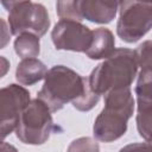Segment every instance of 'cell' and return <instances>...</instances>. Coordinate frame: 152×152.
Returning a JSON list of instances; mask_svg holds the SVG:
<instances>
[{
    "label": "cell",
    "mask_w": 152,
    "mask_h": 152,
    "mask_svg": "<svg viewBox=\"0 0 152 152\" xmlns=\"http://www.w3.org/2000/svg\"><path fill=\"white\" fill-rule=\"evenodd\" d=\"M134 112V99L129 88L114 89L104 94V107L96 116L93 134L96 140L112 142L127 131V122Z\"/></svg>",
    "instance_id": "6da1fadb"
},
{
    "label": "cell",
    "mask_w": 152,
    "mask_h": 152,
    "mask_svg": "<svg viewBox=\"0 0 152 152\" xmlns=\"http://www.w3.org/2000/svg\"><path fill=\"white\" fill-rule=\"evenodd\" d=\"M138 66L135 51L126 48L115 49L91 71L88 77L89 86L100 96L114 89L129 88L137 76Z\"/></svg>",
    "instance_id": "7a4b0ae2"
},
{
    "label": "cell",
    "mask_w": 152,
    "mask_h": 152,
    "mask_svg": "<svg viewBox=\"0 0 152 152\" xmlns=\"http://www.w3.org/2000/svg\"><path fill=\"white\" fill-rule=\"evenodd\" d=\"M89 86L88 77H83L75 70L55 65L48 70L44 84L37 93V97L44 101L52 113L62 109L68 102L80 99Z\"/></svg>",
    "instance_id": "3957f363"
},
{
    "label": "cell",
    "mask_w": 152,
    "mask_h": 152,
    "mask_svg": "<svg viewBox=\"0 0 152 152\" xmlns=\"http://www.w3.org/2000/svg\"><path fill=\"white\" fill-rule=\"evenodd\" d=\"M51 110L40 99L31 100L25 107L15 128L17 138L27 145H42L53 129Z\"/></svg>",
    "instance_id": "277c9868"
},
{
    "label": "cell",
    "mask_w": 152,
    "mask_h": 152,
    "mask_svg": "<svg viewBox=\"0 0 152 152\" xmlns=\"http://www.w3.org/2000/svg\"><path fill=\"white\" fill-rule=\"evenodd\" d=\"M124 0H57L56 11L61 19L88 20L94 24H109Z\"/></svg>",
    "instance_id": "5b68a950"
},
{
    "label": "cell",
    "mask_w": 152,
    "mask_h": 152,
    "mask_svg": "<svg viewBox=\"0 0 152 152\" xmlns=\"http://www.w3.org/2000/svg\"><path fill=\"white\" fill-rule=\"evenodd\" d=\"M119 10L116 33L124 42L135 43L152 28V4L124 0Z\"/></svg>",
    "instance_id": "8992f818"
},
{
    "label": "cell",
    "mask_w": 152,
    "mask_h": 152,
    "mask_svg": "<svg viewBox=\"0 0 152 152\" xmlns=\"http://www.w3.org/2000/svg\"><path fill=\"white\" fill-rule=\"evenodd\" d=\"M8 26L11 33L18 36L23 32H32L44 36L50 27V18L44 5L32 0H23L8 13Z\"/></svg>",
    "instance_id": "52a82bcc"
},
{
    "label": "cell",
    "mask_w": 152,
    "mask_h": 152,
    "mask_svg": "<svg viewBox=\"0 0 152 152\" xmlns=\"http://www.w3.org/2000/svg\"><path fill=\"white\" fill-rule=\"evenodd\" d=\"M30 91L23 86L12 83L0 90V124L1 138L5 139L10 133L15 131L23 110L30 103Z\"/></svg>",
    "instance_id": "ba28073f"
},
{
    "label": "cell",
    "mask_w": 152,
    "mask_h": 152,
    "mask_svg": "<svg viewBox=\"0 0 152 152\" xmlns=\"http://www.w3.org/2000/svg\"><path fill=\"white\" fill-rule=\"evenodd\" d=\"M51 39L57 50L84 52L93 40V31L75 19H59L51 31Z\"/></svg>",
    "instance_id": "9c48e42d"
},
{
    "label": "cell",
    "mask_w": 152,
    "mask_h": 152,
    "mask_svg": "<svg viewBox=\"0 0 152 152\" xmlns=\"http://www.w3.org/2000/svg\"><path fill=\"white\" fill-rule=\"evenodd\" d=\"M115 51L114 34L109 28L99 27L93 31V40L86 55L90 59H104Z\"/></svg>",
    "instance_id": "30bf717a"
},
{
    "label": "cell",
    "mask_w": 152,
    "mask_h": 152,
    "mask_svg": "<svg viewBox=\"0 0 152 152\" xmlns=\"http://www.w3.org/2000/svg\"><path fill=\"white\" fill-rule=\"evenodd\" d=\"M46 65L36 57L23 58L15 70V78L23 86H33L45 78Z\"/></svg>",
    "instance_id": "8fae6325"
},
{
    "label": "cell",
    "mask_w": 152,
    "mask_h": 152,
    "mask_svg": "<svg viewBox=\"0 0 152 152\" xmlns=\"http://www.w3.org/2000/svg\"><path fill=\"white\" fill-rule=\"evenodd\" d=\"M14 51L21 58L37 57L40 52L39 36L32 32H23L14 40Z\"/></svg>",
    "instance_id": "7c38bea8"
},
{
    "label": "cell",
    "mask_w": 152,
    "mask_h": 152,
    "mask_svg": "<svg viewBox=\"0 0 152 152\" xmlns=\"http://www.w3.org/2000/svg\"><path fill=\"white\" fill-rule=\"evenodd\" d=\"M138 104H152V68H141L135 86Z\"/></svg>",
    "instance_id": "4fadbf2b"
},
{
    "label": "cell",
    "mask_w": 152,
    "mask_h": 152,
    "mask_svg": "<svg viewBox=\"0 0 152 152\" xmlns=\"http://www.w3.org/2000/svg\"><path fill=\"white\" fill-rule=\"evenodd\" d=\"M137 129L146 141L152 140V104H138Z\"/></svg>",
    "instance_id": "5bb4252c"
},
{
    "label": "cell",
    "mask_w": 152,
    "mask_h": 152,
    "mask_svg": "<svg viewBox=\"0 0 152 152\" xmlns=\"http://www.w3.org/2000/svg\"><path fill=\"white\" fill-rule=\"evenodd\" d=\"M100 100V95L96 94L94 90H91L90 86H88L87 90L84 91V94L77 99L76 101L72 102V106L77 109V110H81V112H88L90 109H93L97 102Z\"/></svg>",
    "instance_id": "9a60e30c"
},
{
    "label": "cell",
    "mask_w": 152,
    "mask_h": 152,
    "mask_svg": "<svg viewBox=\"0 0 152 152\" xmlns=\"http://www.w3.org/2000/svg\"><path fill=\"white\" fill-rule=\"evenodd\" d=\"M134 51L139 66L152 68V40H145Z\"/></svg>",
    "instance_id": "2e32d148"
},
{
    "label": "cell",
    "mask_w": 152,
    "mask_h": 152,
    "mask_svg": "<svg viewBox=\"0 0 152 152\" xmlns=\"http://www.w3.org/2000/svg\"><path fill=\"white\" fill-rule=\"evenodd\" d=\"M131 148H146V150H152V140L146 141L144 144H135V145H129L124 147L122 150H131Z\"/></svg>",
    "instance_id": "e0dca14e"
},
{
    "label": "cell",
    "mask_w": 152,
    "mask_h": 152,
    "mask_svg": "<svg viewBox=\"0 0 152 152\" xmlns=\"http://www.w3.org/2000/svg\"><path fill=\"white\" fill-rule=\"evenodd\" d=\"M20 1H23V0H1V5L10 12L17 4H19Z\"/></svg>",
    "instance_id": "ac0fdd59"
},
{
    "label": "cell",
    "mask_w": 152,
    "mask_h": 152,
    "mask_svg": "<svg viewBox=\"0 0 152 152\" xmlns=\"http://www.w3.org/2000/svg\"><path fill=\"white\" fill-rule=\"evenodd\" d=\"M1 23H2V34H4V36H2V38H4V39H2V43H1V49H2V48H5V45H6V43H7V40H8V38H10V37H8V36H6L7 27H6V23H5V20L2 19V20H1Z\"/></svg>",
    "instance_id": "d6986e66"
},
{
    "label": "cell",
    "mask_w": 152,
    "mask_h": 152,
    "mask_svg": "<svg viewBox=\"0 0 152 152\" xmlns=\"http://www.w3.org/2000/svg\"><path fill=\"white\" fill-rule=\"evenodd\" d=\"M1 61H2V63H4V70H2V76L6 74V70H7V65H10L8 64V62L6 61V58H4V57H1Z\"/></svg>",
    "instance_id": "ffe728a7"
},
{
    "label": "cell",
    "mask_w": 152,
    "mask_h": 152,
    "mask_svg": "<svg viewBox=\"0 0 152 152\" xmlns=\"http://www.w3.org/2000/svg\"><path fill=\"white\" fill-rule=\"evenodd\" d=\"M140 1H144V2H148V4H152V0H140Z\"/></svg>",
    "instance_id": "44dd1931"
}]
</instances>
